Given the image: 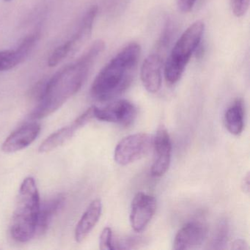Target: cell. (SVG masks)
<instances>
[{"mask_svg": "<svg viewBox=\"0 0 250 250\" xmlns=\"http://www.w3.org/2000/svg\"><path fill=\"white\" fill-rule=\"evenodd\" d=\"M99 247L102 250H114L113 235L110 228H105L99 238Z\"/></svg>", "mask_w": 250, "mask_h": 250, "instance_id": "cell-19", "label": "cell"}, {"mask_svg": "<svg viewBox=\"0 0 250 250\" xmlns=\"http://www.w3.org/2000/svg\"><path fill=\"white\" fill-rule=\"evenodd\" d=\"M197 0H177L178 9L182 13H188L192 10Z\"/></svg>", "mask_w": 250, "mask_h": 250, "instance_id": "cell-21", "label": "cell"}, {"mask_svg": "<svg viewBox=\"0 0 250 250\" xmlns=\"http://www.w3.org/2000/svg\"><path fill=\"white\" fill-rule=\"evenodd\" d=\"M167 48L156 45V51L145 60L140 70V77L145 88L149 93H156L160 90L164 65L163 52Z\"/></svg>", "mask_w": 250, "mask_h": 250, "instance_id": "cell-7", "label": "cell"}, {"mask_svg": "<svg viewBox=\"0 0 250 250\" xmlns=\"http://www.w3.org/2000/svg\"><path fill=\"white\" fill-rule=\"evenodd\" d=\"M98 14L97 6H92L86 13L82 20L81 24L75 34L70 40L65 42L68 45L70 52H74L77 48L81 46L90 37L92 33L93 24Z\"/></svg>", "mask_w": 250, "mask_h": 250, "instance_id": "cell-14", "label": "cell"}, {"mask_svg": "<svg viewBox=\"0 0 250 250\" xmlns=\"http://www.w3.org/2000/svg\"><path fill=\"white\" fill-rule=\"evenodd\" d=\"M79 128L74 121L72 124L67 126L62 127L58 131L52 133L43 143L41 144L39 151L42 153H49L61 147L72 138Z\"/></svg>", "mask_w": 250, "mask_h": 250, "instance_id": "cell-15", "label": "cell"}, {"mask_svg": "<svg viewBox=\"0 0 250 250\" xmlns=\"http://www.w3.org/2000/svg\"><path fill=\"white\" fill-rule=\"evenodd\" d=\"M102 211V203L100 200L96 199L90 203L76 227L74 237L77 242H83L88 236L99 222Z\"/></svg>", "mask_w": 250, "mask_h": 250, "instance_id": "cell-12", "label": "cell"}, {"mask_svg": "<svg viewBox=\"0 0 250 250\" xmlns=\"http://www.w3.org/2000/svg\"><path fill=\"white\" fill-rule=\"evenodd\" d=\"M137 115V108L129 101H116L104 107L94 106L95 118L104 122L120 124L124 126H128L132 124Z\"/></svg>", "mask_w": 250, "mask_h": 250, "instance_id": "cell-6", "label": "cell"}, {"mask_svg": "<svg viewBox=\"0 0 250 250\" xmlns=\"http://www.w3.org/2000/svg\"><path fill=\"white\" fill-rule=\"evenodd\" d=\"M104 49V42L96 41L76 62L57 72L45 85L30 118L39 120L52 115L74 96L83 87L93 63Z\"/></svg>", "mask_w": 250, "mask_h": 250, "instance_id": "cell-1", "label": "cell"}, {"mask_svg": "<svg viewBox=\"0 0 250 250\" xmlns=\"http://www.w3.org/2000/svg\"><path fill=\"white\" fill-rule=\"evenodd\" d=\"M4 1H5V2H10L11 0H4Z\"/></svg>", "mask_w": 250, "mask_h": 250, "instance_id": "cell-24", "label": "cell"}, {"mask_svg": "<svg viewBox=\"0 0 250 250\" xmlns=\"http://www.w3.org/2000/svg\"><path fill=\"white\" fill-rule=\"evenodd\" d=\"M153 138L146 133H137L127 136L117 145L114 159L118 165H129L148 154L153 148Z\"/></svg>", "mask_w": 250, "mask_h": 250, "instance_id": "cell-5", "label": "cell"}, {"mask_svg": "<svg viewBox=\"0 0 250 250\" xmlns=\"http://www.w3.org/2000/svg\"><path fill=\"white\" fill-rule=\"evenodd\" d=\"M64 201V196L59 194L41 203L36 232L42 235L46 232L54 216L63 206Z\"/></svg>", "mask_w": 250, "mask_h": 250, "instance_id": "cell-13", "label": "cell"}, {"mask_svg": "<svg viewBox=\"0 0 250 250\" xmlns=\"http://www.w3.org/2000/svg\"><path fill=\"white\" fill-rule=\"evenodd\" d=\"M204 30V22L198 20L191 24L177 41L165 62L164 73L167 84H174L181 80L190 58L200 46Z\"/></svg>", "mask_w": 250, "mask_h": 250, "instance_id": "cell-4", "label": "cell"}, {"mask_svg": "<svg viewBox=\"0 0 250 250\" xmlns=\"http://www.w3.org/2000/svg\"><path fill=\"white\" fill-rule=\"evenodd\" d=\"M208 235V228L200 221H191L184 225L177 232L173 242L176 250H189L201 245Z\"/></svg>", "mask_w": 250, "mask_h": 250, "instance_id": "cell-11", "label": "cell"}, {"mask_svg": "<svg viewBox=\"0 0 250 250\" xmlns=\"http://www.w3.org/2000/svg\"><path fill=\"white\" fill-rule=\"evenodd\" d=\"M154 158L150 172L154 177H162L169 169L172 156V143L167 130L159 127L153 138Z\"/></svg>", "mask_w": 250, "mask_h": 250, "instance_id": "cell-9", "label": "cell"}, {"mask_svg": "<svg viewBox=\"0 0 250 250\" xmlns=\"http://www.w3.org/2000/svg\"><path fill=\"white\" fill-rule=\"evenodd\" d=\"M140 54L141 46L136 42L120 51L96 76L90 89L92 97L104 102L124 93L135 77Z\"/></svg>", "mask_w": 250, "mask_h": 250, "instance_id": "cell-2", "label": "cell"}, {"mask_svg": "<svg viewBox=\"0 0 250 250\" xmlns=\"http://www.w3.org/2000/svg\"><path fill=\"white\" fill-rule=\"evenodd\" d=\"M17 49H10L0 52V71H8L24 61Z\"/></svg>", "mask_w": 250, "mask_h": 250, "instance_id": "cell-17", "label": "cell"}, {"mask_svg": "<svg viewBox=\"0 0 250 250\" xmlns=\"http://www.w3.org/2000/svg\"><path fill=\"white\" fill-rule=\"evenodd\" d=\"M250 0H231L232 13L235 17H244L249 10Z\"/></svg>", "mask_w": 250, "mask_h": 250, "instance_id": "cell-20", "label": "cell"}, {"mask_svg": "<svg viewBox=\"0 0 250 250\" xmlns=\"http://www.w3.org/2000/svg\"><path fill=\"white\" fill-rule=\"evenodd\" d=\"M65 43L58 46L53 52L48 60V65L49 67H55L60 63L61 61H63L67 56L70 54L69 49L68 46H65Z\"/></svg>", "mask_w": 250, "mask_h": 250, "instance_id": "cell-18", "label": "cell"}, {"mask_svg": "<svg viewBox=\"0 0 250 250\" xmlns=\"http://www.w3.org/2000/svg\"><path fill=\"white\" fill-rule=\"evenodd\" d=\"M225 123L227 129L231 134L238 136L242 133L244 126V107L241 99H236L227 109Z\"/></svg>", "mask_w": 250, "mask_h": 250, "instance_id": "cell-16", "label": "cell"}, {"mask_svg": "<svg viewBox=\"0 0 250 250\" xmlns=\"http://www.w3.org/2000/svg\"><path fill=\"white\" fill-rule=\"evenodd\" d=\"M242 187L244 192H250V174L249 172L243 180Z\"/></svg>", "mask_w": 250, "mask_h": 250, "instance_id": "cell-23", "label": "cell"}, {"mask_svg": "<svg viewBox=\"0 0 250 250\" xmlns=\"http://www.w3.org/2000/svg\"><path fill=\"white\" fill-rule=\"evenodd\" d=\"M40 195L33 177H27L21 183L13 214L11 234L20 243L30 241L37 230L40 209Z\"/></svg>", "mask_w": 250, "mask_h": 250, "instance_id": "cell-3", "label": "cell"}, {"mask_svg": "<svg viewBox=\"0 0 250 250\" xmlns=\"http://www.w3.org/2000/svg\"><path fill=\"white\" fill-rule=\"evenodd\" d=\"M156 210V200L153 196L139 192L131 203L130 222L135 232L146 229L154 216Z\"/></svg>", "mask_w": 250, "mask_h": 250, "instance_id": "cell-8", "label": "cell"}, {"mask_svg": "<svg viewBox=\"0 0 250 250\" xmlns=\"http://www.w3.org/2000/svg\"><path fill=\"white\" fill-rule=\"evenodd\" d=\"M41 130L42 126L36 122L21 125L5 139L1 150L5 153H14L25 149L37 139Z\"/></svg>", "mask_w": 250, "mask_h": 250, "instance_id": "cell-10", "label": "cell"}, {"mask_svg": "<svg viewBox=\"0 0 250 250\" xmlns=\"http://www.w3.org/2000/svg\"><path fill=\"white\" fill-rule=\"evenodd\" d=\"M232 249L233 250H247L248 249L247 244L242 239H237L232 244Z\"/></svg>", "mask_w": 250, "mask_h": 250, "instance_id": "cell-22", "label": "cell"}]
</instances>
